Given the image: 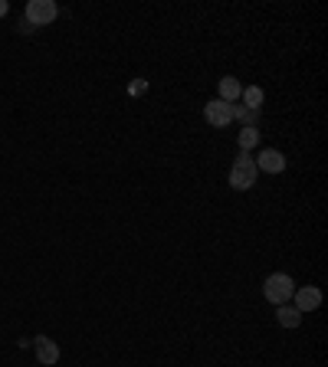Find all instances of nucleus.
<instances>
[{"label": "nucleus", "mask_w": 328, "mask_h": 367, "mask_svg": "<svg viewBox=\"0 0 328 367\" xmlns=\"http://www.w3.org/2000/svg\"><path fill=\"white\" fill-rule=\"evenodd\" d=\"M237 141H239V151H250V147H256V145H259V128H256V125H246V128H239Z\"/></svg>", "instance_id": "11"}, {"label": "nucleus", "mask_w": 328, "mask_h": 367, "mask_svg": "<svg viewBox=\"0 0 328 367\" xmlns=\"http://www.w3.org/2000/svg\"><path fill=\"white\" fill-rule=\"evenodd\" d=\"M292 292H296V282L289 279L285 272H272V276L263 282V295H266L272 305H285V302L292 298Z\"/></svg>", "instance_id": "2"}, {"label": "nucleus", "mask_w": 328, "mask_h": 367, "mask_svg": "<svg viewBox=\"0 0 328 367\" xmlns=\"http://www.w3.org/2000/svg\"><path fill=\"white\" fill-rule=\"evenodd\" d=\"M204 121H207L210 128H226V125L233 121V105L220 102V99L207 102L204 105Z\"/></svg>", "instance_id": "4"}, {"label": "nucleus", "mask_w": 328, "mask_h": 367, "mask_svg": "<svg viewBox=\"0 0 328 367\" xmlns=\"http://www.w3.org/2000/svg\"><path fill=\"white\" fill-rule=\"evenodd\" d=\"M145 92H148V79H134L128 86V95H145Z\"/></svg>", "instance_id": "13"}, {"label": "nucleus", "mask_w": 328, "mask_h": 367, "mask_svg": "<svg viewBox=\"0 0 328 367\" xmlns=\"http://www.w3.org/2000/svg\"><path fill=\"white\" fill-rule=\"evenodd\" d=\"M7 10H10V3H7V0H0V16H7Z\"/></svg>", "instance_id": "14"}, {"label": "nucleus", "mask_w": 328, "mask_h": 367, "mask_svg": "<svg viewBox=\"0 0 328 367\" xmlns=\"http://www.w3.org/2000/svg\"><path fill=\"white\" fill-rule=\"evenodd\" d=\"M256 171H266V174H283V171H285L283 151H276V147H263V151H259V158H256Z\"/></svg>", "instance_id": "5"}, {"label": "nucleus", "mask_w": 328, "mask_h": 367, "mask_svg": "<svg viewBox=\"0 0 328 367\" xmlns=\"http://www.w3.org/2000/svg\"><path fill=\"white\" fill-rule=\"evenodd\" d=\"M256 115H259V112H250L246 105H233V121H243V128H246V125H253Z\"/></svg>", "instance_id": "12"}, {"label": "nucleus", "mask_w": 328, "mask_h": 367, "mask_svg": "<svg viewBox=\"0 0 328 367\" xmlns=\"http://www.w3.org/2000/svg\"><path fill=\"white\" fill-rule=\"evenodd\" d=\"M239 99H243V105H246L250 112H259V105H263L266 95H263V88L259 86H246L243 92H239Z\"/></svg>", "instance_id": "10"}, {"label": "nucleus", "mask_w": 328, "mask_h": 367, "mask_svg": "<svg viewBox=\"0 0 328 367\" xmlns=\"http://www.w3.org/2000/svg\"><path fill=\"white\" fill-rule=\"evenodd\" d=\"M56 14H60V7L53 0H30L27 3V23L30 27H46L56 20Z\"/></svg>", "instance_id": "3"}, {"label": "nucleus", "mask_w": 328, "mask_h": 367, "mask_svg": "<svg viewBox=\"0 0 328 367\" xmlns=\"http://www.w3.org/2000/svg\"><path fill=\"white\" fill-rule=\"evenodd\" d=\"M276 322L283 328H298L302 324V311L296 305H276Z\"/></svg>", "instance_id": "8"}, {"label": "nucleus", "mask_w": 328, "mask_h": 367, "mask_svg": "<svg viewBox=\"0 0 328 367\" xmlns=\"http://www.w3.org/2000/svg\"><path fill=\"white\" fill-rule=\"evenodd\" d=\"M256 177H259L256 161L243 151L237 161H233V167H230V187H233V191H250V187H256Z\"/></svg>", "instance_id": "1"}, {"label": "nucleus", "mask_w": 328, "mask_h": 367, "mask_svg": "<svg viewBox=\"0 0 328 367\" xmlns=\"http://www.w3.org/2000/svg\"><path fill=\"white\" fill-rule=\"evenodd\" d=\"M239 92H243V86H239L233 75H226V79H220V102H226V105H237V99H239Z\"/></svg>", "instance_id": "9"}, {"label": "nucleus", "mask_w": 328, "mask_h": 367, "mask_svg": "<svg viewBox=\"0 0 328 367\" xmlns=\"http://www.w3.org/2000/svg\"><path fill=\"white\" fill-rule=\"evenodd\" d=\"M33 348H36V361L46 367H53L56 361H60V344L53 338H46V335H40V338H33Z\"/></svg>", "instance_id": "7"}, {"label": "nucleus", "mask_w": 328, "mask_h": 367, "mask_svg": "<svg viewBox=\"0 0 328 367\" xmlns=\"http://www.w3.org/2000/svg\"><path fill=\"white\" fill-rule=\"evenodd\" d=\"M292 298H296V309L305 315V311H315L322 305V289L318 285H305V289H296Z\"/></svg>", "instance_id": "6"}]
</instances>
